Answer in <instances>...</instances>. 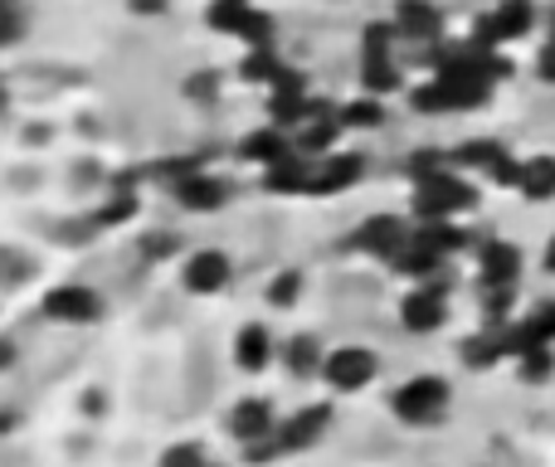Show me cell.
<instances>
[{
  "label": "cell",
  "mask_w": 555,
  "mask_h": 467,
  "mask_svg": "<svg viewBox=\"0 0 555 467\" xmlns=\"http://www.w3.org/2000/svg\"><path fill=\"white\" fill-rule=\"evenodd\" d=\"M287 156H297V142H293V132H287V127H278V122L254 127V132L240 142V161L259 166V171H269V166L287 161Z\"/></svg>",
  "instance_id": "e0dca14e"
},
{
  "label": "cell",
  "mask_w": 555,
  "mask_h": 467,
  "mask_svg": "<svg viewBox=\"0 0 555 467\" xmlns=\"http://www.w3.org/2000/svg\"><path fill=\"white\" fill-rule=\"evenodd\" d=\"M521 268H527V258L512 238H482L478 244V287H517Z\"/></svg>",
  "instance_id": "5bb4252c"
},
{
  "label": "cell",
  "mask_w": 555,
  "mask_h": 467,
  "mask_svg": "<svg viewBox=\"0 0 555 467\" xmlns=\"http://www.w3.org/2000/svg\"><path fill=\"white\" fill-rule=\"evenodd\" d=\"M541 268L555 277V234H551V244H546V254H541Z\"/></svg>",
  "instance_id": "d6a6232c"
},
{
  "label": "cell",
  "mask_w": 555,
  "mask_h": 467,
  "mask_svg": "<svg viewBox=\"0 0 555 467\" xmlns=\"http://www.w3.org/2000/svg\"><path fill=\"white\" fill-rule=\"evenodd\" d=\"M259 181L273 195H307V185H312V156H287V161L269 166Z\"/></svg>",
  "instance_id": "44dd1931"
},
{
  "label": "cell",
  "mask_w": 555,
  "mask_h": 467,
  "mask_svg": "<svg viewBox=\"0 0 555 467\" xmlns=\"http://www.w3.org/2000/svg\"><path fill=\"white\" fill-rule=\"evenodd\" d=\"M29 35V15L20 0H0V49H15Z\"/></svg>",
  "instance_id": "484cf974"
},
{
  "label": "cell",
  "mask_w": 555,
  "mask_h": 467,
  "mask_svg": "<svg viewBox=\"0 0 555 467\" xmlns=\"http://www.w3.org/2000/svg\"><path fill=\"white\" fill-rule=\"evenodd\" d=\"M365 176V161L356 152H326V156H312V185H307V195L312 200H326V195H341L351 191V185H361Z\"/></svg>",
  "instance_id": "4fadbf2b"
},
{
  "label": "cell",
  "mask_w": 555,
  "mask_h": 467,
  "mask_svg": "<svg viewBox=\"0 0 555 467\" xmlns=\"http://www.w3.org/2000/svg\"><path fill=\"white\" fill-rule=\"evenodd\" d=\"M375 380H380V355H375L365 341H341V346H332V351H326V365H322L326 394L351 400V394L371 390Z\"/></svg>",
  "instance_id": "277c9868"
},
{
  "label": "cell",
  "mask_w": 555,
  "mask_h": 467,
  "mask_svg": "<svg viewBox=\"0 0 555 467\" xmlns=\"http://www.w3.org/2000/svg\"><path fill=\"white\" fill-rule=\"evenodd\" d=\"M210 467H220V463H210Z\"/></svg>",
  "instance_id": "836d02e7"
},
{
  "label": "cell",
  "mask_w": 555,
  "mask_h": 467,
  "mask_svg": "<svg viewBox=\"0 0 555 467\" xmlns=\"http://www.w3.org/2000/svg\"><path fill=\"white\" fill-rule=\"evenodd\" d=\"M326 351H332V346H322V336H317V332H297V336H287V341H283V355H278V365H283L287 380L312 385V380H322Z\"/></svg>",
  "instance_id": "9a60e30c"
},
{
  "label": "cell",
  "mask_w": 555,
  "mask_h": 467,
  "mask_svg": "<svg viewBox=\"0 0 555 467\" xmlns=\"http://www.w3.org/2000/svg\"><path fill=\"white\" fill-rule=\"evenodd\" d=\"M283 74H287V68L278 64L273 49H244V64H240V78H244V83H263V88H273Z\"/></svg>",
  "instance_id": "cb8c5ba5"
},
{
  "label": "cell",
  "mask_w": 555,
  "mask_h": 467,
  "mask_svg": "<svg viewBox=\"0 0 555 467\" xmlns=\"http://www.w3.org/2000/svg\"><path fill=\"white\" fill-rule=\"evenodd\" d=\"M15 365H20V341H15V336L0 332V375H10Z\"/></svg>",
  "instance_id": "f546056e"
},
{
  "label": "cell",
  "mask_w": 555,
  "mask_h": 467,
  "mask_svg": "<svg viewBox=\"0 0 555 467\" xmlns=\"http://www.w3.org/2000/svg\"><path fill=\"white\" fill-rule=\"evenodd\" d=\"M20 424H25V414L10 410V404H0V439H10V433H15Z\"/></svg>",
  "instance_id": "4dcf8cb0"
},
{
  "label": "cell",
  "mask_w": 555,
  "mask_h": 467,
  "mask_svg": "<svg viewBox=\"0 0 555 467\" xmlns=\"http://www.w3.org/2000/svg\"><path fill=\"white\" fill-rule=\"evenodd\" d=\"M459 361L463 371H498V365H512L507 355V326H478L473 336L459 341Z\"/></svg>",
  "instance_id": "2e32d148"
},
{
  "label": "cell",
  "mask_w": 555,
  "mask_h": 467,
  "mask_svg": "<svg viewBox=\"0 0 555 467\" xmlns=\"http://www.w3.org/2000/svg\"><path fill=\"white\" fill-rule=\"evenodd\" d=\"M453 316V302H449V283L434 277V283H410V293L400 297V326L410 336H434L443 332Z\"/></svg>",
  "instance_id": "52a82bcc"
},
{
  "label": "cell",
  "mask_w": 555,
  "mask_h": 467,
  "mask_svg": "<svg viewBox=\"0 0 555 467\" xmlns=\"http://www.w3.org/2000/svg\"><path fill=\"white\" fill-rule=\"evenodd\" d=\"M39 316H44L49 326H98L107 316V302L103 293H98L93 283H78V277H68V283H54L44 287V297H39Z\"/></svg>",
  "instance_id": "5b68a950"
},
{
  "label": "cell",
  "mask_w": 555,
  "mask_h": 467,
  "mask_svg": "<svg viewBox=\"0 0 555 467\" xmlns=\"http://www.w3.org/2000/svg\"><path fill=\"white\" fill-rule=\"evenodd\" d=\"M468 210H478V185H473L468 171H459V166H443V171L414 181L410 215L420 224L424 220H463Z\"/></svg>",
  "instance_id": "7a4b0ae2"
},
{
  "label": "cell",
  "mask_w": 555,
  "mask_h": 467,
  "mask_svg": "<svg viewBox=\"0 0 555 467\" xmlns=\"http://www.w3.org/2000/svg\"><path fill=\"white\" fill-rule=\"evenodd\" d=\"M171 195H176V205H181L185 215H220L224 205L234 200V185L224 181V176L205 171V166H191V171L171 185Z\"/></svg>",
  "instance_id": "7c38bea8"
},
{
  "label": "cell",
  "mask_w": 555,
  "mask_h": 467,
  "mask_svg": "<svg viewBox=\"0 0 555 467\" xmlns=\"http://www.w3.org/2000/svg\"><path fill=\"white\" fill-rule=\"evenodd\" d=\"M278 355H283V341H278L273 326L259 322V316H254V322H244L240 332L230 336V361H234V371L249 375V380L269 375L278 365Z\"/></svg>",
  "instance_id": "9c48e42d"
},
{
  "label": "cell",
  "mask_w": 555,
  "mask_h": 467,
  "mask_svg": "<svg viewBox=\"0 0 555 467\" xmlns=\"http://www.w3.org/2000/svg\"><path fill=\"white\" fill-rule=\"evenodd\" d=\"M390 419L395 424H404V429H439V424H449V414H453V385H449V375H434V371H424V375H410V380H400L390 390Z\"/></svg>",
  "instance_id": "6da1fadb"
},
{
  "label": "cell",
  "mask_w": 555,
  "mask_h": 467,
  "mask_svg": "<svg viewBox=\"0 0 555 467\" xmlns=\"http://www.w3.org/2000/svg\"><path fill=\"white\" fill-rule=\"evenodd\" d=\"M326 433H332V404L307 400L302 410L278 419V449H283V458H302V453H312Z\"/></svg>",
  "instance_id": "ba28073f"
},
{
  "label": "cell",
  "mask_w": 555,
  "mask_h": 467,
  "mask_svg": "<svg viewBox=\"0 0 555 467\" xmlns=\"http://www.w3.org/2000/svg\"><path fill=\"white\" fill-rule=\"evenodd\" d=\"M10 107H15V93H10L5 74H0V117H10Z\"/></svg>",
  "instance_id": "1f68e13d"
},
{
  "label": "cell",
  "mask_w": 555,
  "mask_h": 467,
  "mask_svg": "<svg viewBox=\"0 0 555 467\" xmlns=\"http://www.w3.org/2000/svg\"><path fill=\"white\" fill-rule=\"evenodd\" d=\"M302 297H307V273L302 268H278V273L263 283V307L269 312H293V307H302Z\"/></svg>",
  "instance_id": "ffe728a7"
},
{
  "label": "cell",
  "mask_w": 555,
  "mask_h": 467,
  "mask_svg": "<svg viewBox=\"0 0 555 467\" xmlns=\"http://www.w3.org/2000/svg\"><path fill=\"white\" fill-rule=\"evenodd\" d=\"M220 88H224V78H220V74H210V68H201V74H195L191 83H185V93H191L195 103H210V98L220 93Z\"/></svg>",
  "instance_id": "83f0119b"
},
{
  "label": "cell",
  "mask_w": 555,
  "mask_h": 467,
  "mask_svg": "<svg viewBox=\"0 0 555 467\" xmlns=\"http://www.w3.org/2000/svg\"><path fill=\"white\" fill-rule=\"evenodd\" d=\"M210 449H205L201 439H176L166 443L162 453H156V467H210Z\"/></svg>",
  "instance_id": "d4e9b609"
},
{
  "label": "cell",
  "mask_w": 555,
  "mask_h": 467,
  "mask_svg": "<svg viewBox=\"0 0 555 467\" xmlns=\"http://www.w3.org/2000/svg\"><path fill=\"white\" fill-rule=\"evenodd\" d=\"M517 195L521 200H531V205L555 200V156H521Z\"/></svg>",
  "instance_id": "d6986e66"
},
{
  "label": "cell",
  "mask_w": 555,
  "mask_h": 467,
  "mask_svg": "<svg viewBox=\"0 0 555 467\" xmlns=\"http://www.w3.org/2000/svg\"><path fill=\"white\" fill-rule=\"evenodd\" d=\"M390 25L400 29V39H439L443 35V15L434 0H400Z\"/></svg>",
  "instance_id": "ac0fdd59"
},
{
  "label": "cell",
  "mask_w": 555,
  "mask_h": 467,
  "mask_svg": "<svg viewBox=\"0 0 555 467\" xmlns=\"http://www.w3.org/2000/svg\"><path fill=\"white\" fill-rule=\"evenodd\" d=\"M254 10H259V0H210V5H205V25H210L215 35L240 39V29L254 20Z\"/></svg>",
  "instance_id": "7402d4cb"
},
{
  "label": "cell",
  "mask_w": 555,
  "mask_h": 467,
  "mask_svg": "<svg viewBox=\"0 0 555 467\" xmlns=\"http://www.w3.org/2000/svg\"><path fill=\"white\" fill-rule=\"evenodd\" d=\"M531 29H537V5H531V0H498V5L478 20L473 39H478L482 49H502V44H512V39H527Z\"/></svg>",
  "instance_id": "8fae6325"
},
{
  "label": "cell",
  "mask_w": 555,
  "mask_h": 467,
  "mask_svg": "<svg viewBox=\"0 0 555 467\" xmlns=\"http://www.w3.org/2000/svg\"><path fill=\"white\" fill-rule=\"evenodd\" d=\"M512 365H517V380L521 385L541 390V385L555 380V346H531V351H521Z\"/></svg>",
  "instance_id": "603a6c76"
},
{
  "label": "cell",
  "mask_w": 555,
  "mask_h": 467,
  "mask_svg": "<svg viewBox=\"0 0 555 467\" xmlns=\"http://www.w3.org/2000/svg\"><path fill=\"white\" fill-rule=\"evenodd\" d=\"M410 238H414V220H404V215H365L361 224H356L351 234H346V254L351 258H371V263H385L390 268L395 258L410 248Z\"/></svg>",
  "instance_id": "3957f363"
},
{
  "label": "cell",
  "mask_w": 555,
  "mask_h": 467,
  "mask_svg": "<svg viewBox=\"0 0 555 467\" xmlns=\"http://www.w3.org/2000/svg\"><path fill=\"white\" fill-rule=\"evenodd\" d=\"M127 5V15H137V20H162V15H171V0H122Z\"/></svg>",
  "instance_id": "f1b7e54d"
},
{
  "label": "cell",
  "mask_w": 555,
  "mask_h": 467,
  "mask_svg": "<svg viewBox=\"0 0 555 467\" xmlns=\"http://www.w3.org/2000/svg\"><path fill=\"white\" fill-rule=\"evenodd\" d=\"M176 283L185 297H220L234 287V258L224 248H191L176 258Z\"/></svg>",
  "instance_id": "8992f818"
},
{
  "label": "cell",
  "mask_w": 555,
  "mask_h": 467,
  "mask_svg": "<svg viewBox=\"0 0 555 467\" xmlns=\"http://www.w3.org/2000/svg\"><path fill=\"white\" fill-rule=\"evenodd\" d=\"M341 122H346V132H371V127L385 122V103L380 98H361V103L341 107Z\"/></svg>",
  "instance_id": "4316f807"
},
{
  "label": "cell",
  "mask_w": 555,
  "mask_h": 467,
  "mask_svg": "<svg viewBox=\"0 0 555 467\" xmlns=\"http://www.w3.org/2000/svg\"><path fill=\"white\" fill-rule=\"evenodd\" d=\"M278 404L269 400V394H240V400L224 410V433H230L240 449H254V443L273 439L278 433Z\"/></svg>",
  "instance_id": "30bf717a"
}]
</instances>
